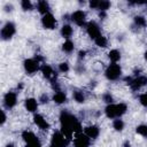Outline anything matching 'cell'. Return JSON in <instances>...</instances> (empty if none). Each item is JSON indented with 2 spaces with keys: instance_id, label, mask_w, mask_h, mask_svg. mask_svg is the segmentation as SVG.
Here are the masks:
<instances>
[{
  "instance_id": "obj_1",
  "label": "cell",
  "mask_w": 147,
  "mask_h": 147,
  "mask_svg": "<svg viewBox=\"0 0 147 147\" xmlns=\"http://www.w3.org/2000/svg\"><path fill=\"white\" fill-rule=\"evenodd\" d=\"M61 133L69 140L71 139L74 133H80L82 131V125L80 123L77 121V118L75 116H72L71 114L63 111L61 114Z\"/></svg>"
},
{
  "instance_id": "obj_2",
  "label": "cell",
  "mask_w": 147,
  "mask_h": 147,
  "mask_svg": "<svg viewBox=\"0 0 147 147\" xmlns=\"http://www.w3.org/2000/svg\"><path fill=\"white\" fill-rule=\"evenodd\" d=\"M121 74H122V69L117 63H111L106 69V77L110 80H116L121 76Z\"/></svg>"
},
{
  "instance_id": "obj_3",
  "label": "cell",
  "mask_w": 147,
  "mask_h": 147,
  "mask_svg": "<svg viewBox=\"0 0 147 147\" xmlns=\"http://www.w3.org/2000/svg\"><path fill=\"white\" fill-rule=\"evenodd\" d=\"M16 32V29H15V25L11 23V22H8L3 25V28L1 29V37L3 40H8L10 39Z\"/></svg>"
},
{
  "instance_id": "obj_4",
  "label": "cell",
  "mask_w": 147,
  "mask_h": 147,
  "mask_svg": "<svg viewBox=\"0 0 147 147\" xmlns=\"http://www.w3.org/2000/svg\"><path fill=\"white\" fill-rule=\"evenodd\" d=\"M86 31L88 33V36L92 39H96L99 36H101L100 33V28L95 22H88L86 25Z\"/></svg>"
},
{
  "instance_id": "obj_5",
  "label": "cell",
  "mask_w": 147,
  "mask_h": 147,
  "mask_svg": "<svg viewBox=\"0 0 147 147\" xmlns=\"http://www.w3.org/2000/svg\"><path fill=\"white\" fill-rule=\"evenodd\" d=\"M24 69L29 74H34L39 70V62L33 59H28L24 61Z\"/></svg>"
},
{
  "instance_id": "obj_6",
  "label": "cell",
  "mask_w": 147,
  "mask_h": 147,
  "mask_svg": "<svg viewBox=\"0 0 147 147\" xmlns=\"http://www.w3.org/2000/svg\"><path fill=\"white\" fill-rule=\"evenodd\" d=\"M3 103L6 106V108H13L16 103H17V95L14 92H7L3 96Z\"/></svg>"
},
{
  "instance_id": "obj_7",
  "label": "cell",
  "mask_w": 147,
  "mask_h": 147,
  "mask_svg": "<svg viewBox=\"0 0 147 147\" xmlns=\"http://www.w3.org/2000/svg\"><path fill=\"white\" fill-rule=\"evenodd\" d=\"M41 23H42V25H44L45 29L52 30V29H54L55 25H56V20H55V17L49 13V14H46V15L42 16Z\"/></svg>"
},
{
  "instance_id": "obj_8",
  "label": "cell",
  "mask_w": 147,
  "mask_h": 147,
  "mask_svg": "<svg viewBox=\"0 0 147 147\" xmlns=\"http://www.w3.org/2000/svg\"><path fill=\"white\" fill-rule=\"evenodd\" d=\"M67 141L68 139L61 133V132H55L53 134V138H52V145H55L57 147H65L67 146Z\"/></svg>"
},
{
  "instance_id": "obj_9",
  "label": "cell",
  "mask_w": 147,
  "mask_h": 147,
  "mask_svg": "<svg viewBox=\"0 0 147 147\" xmlns=\"http://www.w3.org/2000/svg\"><path fill=\"white\" fill-rule=\"evenodd\" d=\"M90 138L85 133H78L75 138V147H88Z\"/></svg>"
},
{
  "instance_id": "obj_10",
  "label": "cell",
  "mask_w": 147,
  "mask_h": 147,
  "mask_svg": "<svg viewBox=\"0 0 147 147\" xmlns=\"http://www.w3.org/2000/svg\"><path fill=\"white\" fill-rule=\"evenodd\" d=\"M85 18H86V14L83 10H76L75 13H72L71 15V20L79 26H83L85 24Z\"/></svg>"
},
{
  "instance_id": "obj_11",
  "label": "cell",
  "mask_w": 147,
  "mask_h": 147,
  "mask_svg": "<svg viewBox=\"0 0 147 147\" xmlns=\"http://www.w3.org/2000/svg\"><path fill=\"white\" fill-rule=\"evenodd\" d=\"M146 84H147V77H144V76H139V77H137V78L132 79V80H131V83H130V85H131L132 90H134V91H137V90L141 88V87H142V86H145Z\"/></svg>"
},
{
  "instance_id": "obj_12",
  "label": "cell",
  "mask_w": 147,
  "mask_h": 147,
  "mask_svg": "<svg viewBox=\"0 0 147 147\" xmlns=\"http://www.w3.org/2000/svg\"><path fill=\"white\" fill-rule=\"evenodd\" d=\"M33 121H34V124H36L39 129H41V130H48V129H49V124H48V122H47L41 115H39V114L34 115Z\"/></svg>"
},
{
  "instance_id": "obj_13",
  "label": "cell",
  "mask_w": 147,
  "mask_h": 147,
  "mask_svg": "<svg viewBox=\"0 0 147 147\" xmlns=\"http://www.w3.org/2000/svg\"><path fill=\"white\" fill-rule=\"evenodd\" d=\"M84 133L90 138V139H95L99 136V127L95 125H90L87 127H85Z\"/></svg>"
},
{
  "instance_id": "obj_14",
  "label": "cell",
  "mask_w": 147,
  "mask_h": 147,
  "mask_svg": "<svg viewBox=\"0 0 147 147\" xmlns=\"http://www.w3.org/2000/svg\"><path fill=\"white\" fill-rule=\"evenodd\" d=\"M25 108L30 113H34L38 109V101L33 98H29L25 100Z\"/></svg>"
},
{
  "instance_id": "obj_15",
  "label": "cell",
  "mask_w": 147,
  "mask_h": 147,
  "mask_svg": "<svg viewBox=\"0 0 147 147\" xmlns=\"http://www.w3.org/2000/svg\"><path fill=\"white\" fill-rule=\"evenodd\" d=\"M105 113H106L107 117H109V118H116V117H117L116 105H113V103L108 105V106L106 107V109H105Z\"/></svg>"
},
{
  "instance_id": "obj_16",
  "label": "cell",
  "mask_w": 147,
  "mask_h": 147,
  "mask_svg": "<svg viewBox=\"0 0 147 147\" xmlns=\"http://www.w3.org/2000/svg\"><path fill=\"white\" fill-rule=\"evenodd\" d=\"M22 138H23V140H24L26 144H31V142L38 140V138L36 137V134H34L33 132H31V131H24V132L22 133Z\"/></svg>"
},
{
  "instance_id": "obj_17",
  "label": "cell",
  "mask_w": 147,
  "mask_h": 147,
  "mask_svg": "<svg viewBox=\"0 0 147 147\" xmlns=\"http://www.w3.org/2000/svg\"><path fill=\"white\" fill-rule=\"evenodd\" d=\"M37 8H38V11L42 14V16L46 14H49V5L46 1H39Z\"/></svg>"
},
{
  "instance_id": "obj_18",
  "label": "cell",
  "mask_w": 147,
  "mask_h": 147,
  "mask_svg": "<svg viewBox=\"0 0 147 147\" xmlns=\"http://www.w3.org/2000/svg\"><path fill=\"white\" fill-rule=\"evenodd\" d=\"M72 33H74V30H72V28H71V25H69V24H64L63 26H62V29H61V34H62V37L63 38H70L71 36H72Z\"/></svg>"
},
{
  "instance_id": "obj_19",
  "label": "cell",
  "mask_w": 147,
  "mask_h": 147,
  "mask_svg": "<svg viewBox=\"0 0 147 147\" xmlns=\"http://www.w3.org/2000/svg\"><path fill=\"white\" fill-rule=\"evenodd\" d=\"M53 101L57 105H61V103H64L67 101V95L63 93V92H56L53 96Z\"/></svg>"
},
{
  "instance_id": "obj_20",
  "label": "cell",
  "mask_w": 147,
  "mask_h": 147,
  "mask_svg": "<svg viewBox=\"0 0 147 147\" xmlns=\"http://www.w3.org/2000/svg\"><path fill=\"white\" fill-rule=\"evenodd\" d=\"M108 56H109V59H110V61H111L113 63H117V62L121 60V53H119L117 49H111V51L109 52Z\"/></svg>"
},
{
  "instance_id": "obj_21",
  "label": "cell",
  "mask_w": 147,
  "mask_h": 147,
  "mask_svg": "<svg viewBox=\"0 0 147 147\" xmlns=\"http://www.w3.org/2000/svg\"><path fill=\"white\" fill-rule=\"evenodd\" d=\"M40 70H41V74H42V76H44L45 78H51V77L53 76V69H52V67H49L48 64L42 65V67L40 68Z\"/></svg>"
},
{
  "instance_id": "obj_22",
  "label": "cell",
  "mask_w": 147,
  "mask_h": 147,
  "mask_svg": "<svg viewBox=\"0 0 147 147\" xmlns=\"http://www.w3.org/2000/svg\"><path fill=\"white\" fill-rule=\"evenodd\" d=\"M74 48H75V46H74V42H72L71 40H67V41H64L63 45H62V49H63V52H65V53H71V52L74 51Z\"/></svg>"
},
{
  "instance_id": "obj_23",
  "label": "cell",
  "mask_w": 147,
  "mask_h": 147,
  "mask_svg": "<svg viewBox=\"0 0 147 147\" xmlns=\"http://www.w3.org/2000/svg\"><path fill=\"white\" fill-rule=\"evenodd\" d=\"M116 109H117V117H121L122 115H124L127 110V107L125 103H118L116 105Z\"/></svg>"
},
{
  "instance_id": "obj_24",
  "label": "cell",
  "mask_w": 147,
  "mask_h": 147,
  "mask_svg": "<svg viewBox=\"0 0 147 147\" xmlns=\"http://www.w3.org/2000/svg\"><path fill=\"white\" fill-rule=\"evenodd\" d=\"M94 41H95V45L99 47H106L107 46V39L103 36H99L96 39H94Z\"/></svg>"
},
{
  "instance_id": "obj_25",
  "label": "cell",
  "mask_w": 147,
  "mask_h": 147,
  "mask_svg": "<svg viewBox=\"0 0 147 147\" xmlns=\"http://www.w3.org/2000/svg\"><path fill=\"white\" fill-rule=\"evenodd\" d=\"M74 99H75V101H77L78 103H83V102L85 101V96H84L83 92H80V91L74 92Z\"/></svg>"
},
{
  "instance_id": "obj_26",
  "label": "cell",
  "mask_w": 147,
  "mask_h": 147,
  "mask_svg": "<svg viewBox=\"0 0 147 147\" xmlns=\"http://www.w3.org/2000/svg\"><path fill=\"white\" fill-rule=\"evenodd\" d=\"M113 126H114V129H115L116 131H122V130L124 129V122H123L122 119L117 118V119H115V121H114Z\"/></svg>"
},
{
  "instance_id": "obj_27",
  "label": "cell",
  "mask_w": 147,
  "mask_h": 147,
  "mask_svg": "<svg viewBox=\"0 0 147 147\" xmlns=\"http://www.w3.org/2000/svg\"><path fill=\"white\" fill-rule=\"evenodd\" d=\"M136 131H137L138 134H140V136H142V137H147V125L141 124V125L137 126Z\"/></svg>"
},
{
  "instance_id": "obj_28",
  "label": "cell",
  "mask_w": 147,
  "mask_h": 147,
  "mask_svg": "<svg viewBox=\"0 0 147 147\" xmlns=\"http://www.w3.org/2000/svg\"><path fill=\"white\" fill-rule=\"evenodd\" d=\"M109 7H110V2L109 1H107V0H101L100 2H99V10H101V11H105V10H107V9H109Z\"/></svg>"
},
{
  "instance_id": "obj_29",
  "label": "cell",
  "mask_w": 147,
  "mask_h": 147,
  "mask_svg": "<svg viewBox=\"0 0 147 147\" xmlns=\"http://www.w3.org/2000/svg\"><path fill=\"white\" fill-rule=\"evenodd\" d=\"M21 6L24 10H32V3L30 0H23L21 2Z\"/></svg>"
},
{
  "instance_id": "obj_30",
  "label": "cell",
  "mask_w": 147,
  "mask_h": 147,
  "mask_svg": "<svg viewBox=\"0 0 147 147\" xmlns=\"http://www.w3.org/2000/svg\"><path fill=\"white\" fill-rule=\"evenodd\" d=\"M134 22L139 26H145L146 25V20H145L144 16H136L134 17Z\"/></svg>"
},
{
  "instance_id": "obj_31",
  "label": "cell",
  "mask_w": 147,
  "mask_h": 147,
  "mask_svg": "<svg viewBox=\"0 0 147 147\" xmlns=\"http://www.w3.org/2000/svg\"><path fill=\"white\" fill-rule=\"evenodd\" d=\"M139 101L144 107H147V93H142L139 96Z\"/></svg>"
},
{
  "instance_id": "obj_32",
  "label": "cell",
  "mask_w": 147,
  "mask_h": 147,
  "mask_svg": "<svg viewBox=\"0 0 147 147\" xmlns=\"http://www.w3.org/2000/svg\"><path fill=\"white\" fill-rule=\"evenodd\" d=\"M59 70H60L61 72H67V71L69 70V64H68L67 62H62V63L59 65Z\"/></svg>"
},
{
  "instance_id": "obj_33",
  "label": "cell",
  "mask_w": 147,
  "mask_h": 147,
  "mask_svg": "<svg viewBox=\"0 0 147 147\" xmlns=\"http://www.w3.org/2000/svg\"><path fill=\"white\" fill-rule=\"evenodd\" d=\"M103 101L110 105V103H113V96L110 94H105L103 95Z\"/></svg>"
},
{
  "instance_id": "obj_34",
  "label": "cell",
  "mask_w": 147,
  "mask_h": 147,
  "mask_svg": "<svg viewBox=\"0 0 147 147\" xmlns=\"http://www.w3.org/2000/svg\"><path fill=\"white\" fill-rule=\"evenodd\" d=\"M99 2H100V1H98V0H93V1H91V2H90L91 8H95V9H98V8H99Z\"/></svg>"
},
{
  "instance_id": "obj_35",
  "label": "cell",
  "mask_w": 147,
  "mask_h": 147,
  "mask_svg": "<svg viewBox=\"0 0 147 147\" xmlns=\"http://www.w3.org/2000/svg\"><path fill=\"white\" fill-rule=\"evenodd\" d=\"M6 122V114L3 110H1V124H3Z\"/></svg>"
},
{
  "instance_id": "obj_36",
  "label": "cell",
  "mask_w": 147,
  "mask_h": 147,
  "mask_svg": "<svg viewBox=\"0 0 147 147\" xmlns=\"http://www.w3.org/2000/svg\"><path fill=\"white\" fill-rule=\"evenodd\" d=\"M85 54H86V52L80 51V52H79V57H80V59H82V57H84V56H85Z\"/></svg>"
},
{
  "instance_id": "obj_37",
  "label": "cell",
  "mask_w": 147,
  "mask_h": 147,
  "mask_svg": "<svg viewBox=\"0 0 147 147\" xmlns=\"http://www.w3.org/2000/svg\"><path fill=\"white\" fill-rule=\"evenodd\" d=\"M40 100H41V102H47V100H48V98H47V96H45V95H42Z\"/></svg>"
},
{
  "instance_id": "obj_38",
  "label": "cell",
  "mask_w": 147,
  "mask_h": 147,
  "mask_svg": "<svg viewBox=\"0 0 147 147\" xmlns=\"http://www.w3.org/2000/svg\"><path fill=\"white\" fill-rule=\"evenodd\" d=\"M124 147H130V142H129V141H126V142L124 144Z\"/></svg>"
},
{
  "instance_id": "obj_39",
  "label": "cell",
  "mask_w": 147,
  "mask_h": 147,
  "mask_svg": "<svg viewBox=\"0 0 147 147\" xmlns=\"http://www.w3.org/2000/svg\"><path fill=\"white\" fill-rule=\"evenodd\" d=\"M7 147H14V145H13V144H8Z\"/></svg>"
},
{
  "instance_id": "obj_40",
  "label": "cell",
  "mask_w": 147,
  "mask_h": 147,
  "mask_svg": "<svg viewBox=\"0 0 147 147\" xmlns=\"http://www.w3.org/2000/svg\"><path fill=\"white\" fill-rule=\"evenodd\" d=\"M145 59H146V60H147V51H146V52H145Z\"/></svg>"
}]
</instances>
